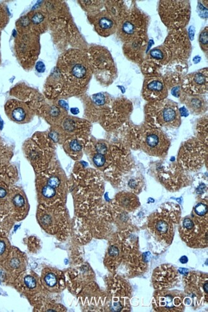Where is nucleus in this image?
<instances>
[{"label": "nucleus", "instance_id": "obj_1", "mask_svg": "<svg viewBox=\"0 0 208 312\" xmlns=\"http://www.w3.org/2000/svg\"><path fill=\"white\" fill-rule=\"evenodd\" d=\"M59 66L65 78L75 84L87 83L93 74L88 57L78 50H71L65 53L60 58Z\"/></svg>", "mask_w": 208, "mask_h": 312}, {"label": "nucleus", "instance_id": "obj_2", "mask_svg": "<svg viewBox=\"0 0 208 312\" xmlns=\"http://www.w3.org/2000/svg\"><path fill=\"white\" fill-rule=\"evenodd\" d=\"M148 17L137 8L127 11L117 24V37L122 42H127L145 37Z\"/></svg>", "mask_w": 208, "mask_h": 312}, {"label": "nucleus", "instance_id": "obj_3", "mask_svg": "<svg viewBox=\"0 0 208 312\" xmlns=\"http://www.w3.org/2000/svg\"><path fill=\"white\" fill-rule=\"evenodd\" d=\"M191 8L189 1H161L159 14L163 23L171 30L183 29L189 23Z\"/></svg>", "mask_w": 208, "mask_h": 312}, {"label": "nucleus", "instance_id": "obj_4", "mask_svg": "<svg viewBox=\"0 0 208 312\" xmlns=\"http://www.w3.org/2000/svg\"><path fill=\"white\" fill-rule=\"evenodd\" d=\"M167 37L164 45L171 51L172 57L174 55L178 59H187L191 50V44L187 32L180 29L174 30Z\"/></svg>", "mask_w": 208, "mask_h": 312}, {"label": "nucleus", "instance_id": "obj_5", "mask_svg": "<svg viewBox=\"0 0 208 312\" xmlns=\"http://www.w3.org/2000/svg\"><path fill=\"white\" fill-rule=\"evenodd\" d=\"M5 112L12 121L17 124H26L33 119L32 110L23 102L11 100L6 102Z\"/></svg>", "mask_w": 208, "mask_h": 312}, {"label": "nucleus", "instance_id": "obj_6", "mask_svg": "<svg viewBox=\"0 0 208 312\" xmlns=\"http://www.w3.org/2000/svg\"><path fill=\"white\" fill-rule=\"evenodd\" d=\"M169 140L164 134L158 130H151L145 135L144 139V149L154 155L162 154L168 147Z\"/></svg>", "mask_w": 208, "mask_h": 312}, {"label": "nucleus", "instance_id": "obj_7", "mask_svg": "<svg viewBox=\"0 0 208 312\" xmlns=\"http://www.w3.org/2000/svg\"><path fill=\"white\" fill-rule=\"evenodd\" d=\"M93 23L96 32L101 36H110L117 32V22L106 10L98 13L94 17Z\"/></svg>", "mask_w": 208, "mask_h": 312}, {"label": "nucleus", "instance_id": "obj_8", "mask_svg": "<svg viewBox=\"0 0 208 312\" xmlns=\"http://www.w3.org/2000/svg\"><path fill=\"white\" fill-rule=\"evenodd\" d=\"M146 38L142 37L125 43L124 53L129 60L140 62L142 59L143 53L146 48Z\"/></svg>", "mask_w": 208, "mask_h": 312}, {"label": "nucleus", "instance_id": "obj_9", "mask_svg": "<svg viewBox=\"0 0 208 312\" xmlns=\"http://www.w3.org/2000/svg\"><path fill=\"white\" fill-rule=\"evenodd\" d=\"M171 51L165 45L156 47L149 53L148 60L154 64L165 65L172 59Z\"/></svg>", "mask_w": 208, "mask_h": 312}, {"label": "nucleus", "instance_id": "obj_10", "mask_svg": "<svg viewBox=\"0 0 208 312\" xmlns=\"http://www.w3.org/2000/svg\"><path fill=\"white\" fill-rule=\"evenodd\" d=\"M178 110L174 104H166L159 113L158 118L161 122L167 126H173L179 120Z\"/></svg>", "mask_w": 208, "mask_h": 312}, {"label": "nucleus", "instance_id": "obj_11", "mask_svg": "<svg viewBox=\"0 0 208 312\" xmlns=\"http://www.w3.org/2000/svg\"><path fill=\"white\" fill-rule=\"evenodd\" d=\"M144 91L147 94L161 95L166 91L164 82L159 77H152L145 79Z\"/></svg>", "mask_w": 208, "mask_h": 312}, {"label": "nucleus", "instance_id": "obj_12", "mask_svg": "<svg viewBox=\"0 0 208 312\" xmlns=\"http://www.w3.org/2000/svg\"><path fill=\"white\" fill-rule=\"evenodd\" d=\"M186 80L189 82L190 85L195 88L199 89L207 88L208 84V69H201V71L189 74L186 77Z\"/></svg>", "mask_w": 208, "mask_h": 312}, {"label": "nucleus", "instance_id": "obj_13", "mask_svg": "<svg viewBox=\"0 0 208 312\" xmlns=\"http://www.w3.org/2000/svg\"><path fill=\"white\" fill-rule=\"evenodd\" d=\"M6 270L14 273L15 271H21L24 267V259L21 254L18 251H12L8 256L5 263Z\"/></svg>", "mask_w": 208, "mask_h": 312}, {"label": "nucleus", "instance_id": "obj_14", "mask_svg": "<svg viewBox=\"0 0 208 312\" xmlns=\"http://www.w3.org/2000/svg\"><path fill=\"white\" fill-rule=\"evenodd\" d=\"M107 8L108 9L107 12L115 20L117 24L127 12L124 3H120L119 1H111V3H108Z\"/></svg>", "mask_w": 208, "mask_h": 312}, {"label": "nucleus", "instance_id": "obj_15", "mask_svg": "<svg viewBox=\"0 0 208 312\" xmlns=\"http://www.w3.org/2000/svg\"><path fill=\"white\" fill-rule=\"evenodd\" d=\"M11 204L14 210L17 213H21L26 206V200L23 193L19 191H14L10 195Z\"/></svg>", "mask_w": 208, "mask_h": 312}, {"label": "nucleus", "instance_id": "obj_16", "mask_svg": "<svg viewBox=\"0 0 208 312\" xmlns=\"http://www.w3.org/2000/svg\"><path fill=\"white\" fill-rule=\"evenodd\" d=\"M187 106L192 112L199 113L205 110L206 104L205 100L201 97H192L187 101Z\"/></svg>", "mask_w": 208, "mask_h": 312}, {"label": "nucleus", "instance_id": "obj_17", "mask_svg": "<svg viewBox=\"0 0 208 312\" xmlns=\"http://www.w3.org/2000/svg\"><path fill=\"white\" fill-rule=\"evenodd\" d=\"M177 298H174V296L171 295V294H166L163 296V297L160 298V303L159 305L162 308L164 307L163 311H171V310L175 311V309L180 305H181V303H178L177 302L174 303V300H176Z\"/></svg>", "mask_w": 208, "mask_h": 312}, {"label": "nucleus", "instance_id": "obj_18", "mask_svg": "<svg viewBox=\"0 0 208 312\" xmlns=\"http://www.w3.org/2000/svg\"><path fill=\"white\" fill-rule=\"evenodd\" d=\"M31 23L33 24L35 28L38 29H43L47 24V18L46 15L41 11H35V12L31 14L30 18Z\"/></svg>", "mask_w": 208, "mask_h": 312}, {"label": "nucleus", "instance_id": "obj_19", "mask_svg": "<svg viewBox=\"0 0 208 312\" xmlns=\"http://www.w3.org/2000/svg\"><path fill=\"white\" fill-rule=\"evenodd\" d=\"M199 45L204 52L208 53V27L203 29L202 32L199 35Z\"/></svg>", "mask_w": 208, "mask_h": 312}, {"label": "nucleus", "instance_id": "obj_20", "mask_svg": "<svg viewBox=\"0 0 208 312\" xmlns=\"http://www.w3.org/2000/svg\"><path fill=\"white\" fill-rule=\"evenodd\" d=\"M10 250L9 242L7 239L0 238V260L7 257Z\"/></svg>", "mask_w": 208, "mask_h": 312}, {"label": "nucleus", "instance_id": "obj_21", "mask_svg": "<svg viewBox=\"0 0 208 312\" xmlns=\"http://www.w3.org/2000/svg\"><path fill=\"white\" fill-rule=\"evenodd\" d=\"M41 193L42 197H44L45 199L50 200L55 197L57 191H56L55 188L46 184L42 187Z\"/></svg>", "mask_w": 208, "mask_h": 312}, {"label": "nucleus", "instance_id": "obj_22", "mask_svg": "<svg viewBox=\"0 0 208 312\" xmlns=\"http://www.w3.org/2000/svg\"><path fill=\"white\" fill-rule=\"evenodd\" d=\"M44 284L50 288H53L57 285L58 278L57 275L53 273H48L45 274L44 278Z\"/></svg>", "mask_w": 208, "mask_h": 312}, {"label": "nucleus", "instance_id": "obj_23", "mask_svg": "<svg viewBox=\"0 0 208 312\" xmlns=\"http://www.w3.org/2000/svg\"><path fill=\"white\" fill-rule=\"evenodd\" d=\"M24 286L28 289H34L37 287V281L33 276L27 275L23 278Z\"/></svg>", "mask_w": 208, "mask_h": 312}, {"label": "nucleus", "instance_id": "obj_24", "mask_svg": "<svg viewBox=\"0 0 208 312\" xmlns=\"http://www.w3.org/2000/svg\"><path fill=\"white\" fill-rule=\"evenodd\" d=\"M60 184H61V180H60V178L57 177V176H51V177H49L48 180H47L46 184L55 189L59 188Z\"/></svg>", "mask_w": 208, "mask_h": 312}, {"label": "nucleus", "instance_id": "obj_25", "mask_svg": "<svg viewBox=\"0 0 208 312\" xmlns=\"http://www.w3.org/2000/svg\"><path fill=\"white\" fill-rule=\"evenodd\" d=\"M93 162L95 165L98 167H102L104 165L106 162V158L102 154H97L93 157Z\"/></svg>", "mask_w": 208, "mask_h": 312}, {"label": "nucleus", "instance_id": "obj_26", "mask_svg": "<svg viewBox=\"0 0 208 312\" xmlns=\"http://www.w3.org/2000/svg\"><path fill=\"white\" fill-rule=\"evenodd\" d=\"M195 212H196L197 215L200 216L207 215L208 212L207 205L204 204L203 203H200L198 206H196V208H195Z\"/></svg>", "mask_w": 208, "mask_h": 312}, {"label": "nucleus", "instance_id": "obj_27", "mask_svg": "<svg viewBox=\"0 0 208 312\" xmlns=\"http://www.w3.org/2000/svg\"><path fill=\"white\" fill-rule=\"evenodd\" d=\"M69 149L73 153H78L82 150V147L80 143L77 140H72L69 145Z\"/></svg>", "mask_w": 208, "mask_h": 312}, {"label": "nucleus", "instance_id": "obj_28", "mask_svg": "<svg viewBox=\"0 0 208 312\" xmlns=\"http://www.w3.org/2000/svg\"><path fill=\"white\" fill-rule=\"evenodd\" d=\"M183 227L186 230H188V231H191V230L194 228V223L193 221L190 218H185L184 221H183Z\"/></svg>", "mask_w": 208, "mask_h": 312}, {"label": "nucleus", "instance_id": "obj_29", "mask_svg": "<svg viewBox=\"0 0 208 312\" xmlns=\"http://www.w3.org/2000/svg\"><path fill=\"white\" fill-rule=\"evenodd\" d=\"M8 195V190L5 186L0 184V202L5 200Z\"/></svg>", "mask_w": 208, "mask_h": 312}, {"label": "nucleus", "instance_id": "obj_30", "mask_svg": "<svg viewBox=\"0 0 208 312\" xmlns=\"http://www.w3.org/2000/svg\"><path fill=\"white\" fill-rule=\"evenodd\" d=\"M93 98L94 101H95L96 103L98 104V105L101 106L104 104L105 97L104 95L96 94L95 95H94Z\"/></svg>", "mask_w": 208, "mask_h": 312}, {"label": "nucleus", "instance_id": "obj_31", "mask_svg": "<svg viewBox=\"0 0 208 312\" xmlns=\"http://www.w3.org/2000/svg\"><path fill=\"white\" fill-rule=\"evenodd\" d=\"M49 114H50L51 117L57 118L60 115V111L57 107L53 106L50 108Z\"/></svg>", "mask_w": 208, "mask_h": 312}, {"label": "nucleus", "instance_id": "obj_32", "mask_svg": "<svg viewBox=\"0 0 208 312\" xmlns=\"http://www.w3.org/2000/svg\"><path fill=\"white\" fill-rule=\"evenodd\" d=\"M96 149H97L98 153L102 154V155H104L107 152V147L104 144H98V146H96Z\"/></svg>", "mask_w": 208, "mask_h": 312}, {"label": "nucleus", "instance_id": "obj_33", "mask_svg": "<svg viewBox=\"0 0 208 312\" xmlns=\"http://www.w3.org/2000/svg\"><path fill=\"white\" fill-rule=\"evenodd\" d=\"M180 262L182 263V264H186L188 262V258L186 256H183V257L180 258Z\"/></svg>", "mask_w": 208, "mask_h": 312}, {"label": "nucleus", "instance_id": "obj_34", "mask_svg": "<svg viewBox=\"0 0 208 312\" xmlns=\"http://www.w3.org/2000/svg\"><path fill=\"white\" fill-rule=\"evenodd\" d=\"M180 273L181 274H182V275H185V274H187L188 273H189V270H188L187 269H185V268H180Z\"/></svg>", "mask_w": 208, "mask_h": 312}]
</instances>
